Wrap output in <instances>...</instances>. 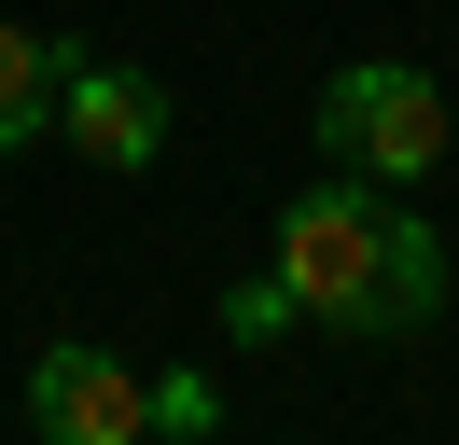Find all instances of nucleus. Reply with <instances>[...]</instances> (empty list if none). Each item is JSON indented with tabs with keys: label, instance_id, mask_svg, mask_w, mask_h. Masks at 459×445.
Here are the masks:
<instances>
[{
	"label": "nucleus",
	"instance_id": "nucleus-3",
	"mask_svg": "<svg viewBox=\"0 0 459 445\" xmlns=\"http://www.w3.org/2000/svg\"><path fill=\"white\" fill-rule=\"evenodd\" d=\"M56 139H70L84 167H112V181H140V167L168 153V83H153V70H126V56H98V42H70Z\"/></svg>",
	"mask_w": 459,
	"mask_h": 445
},
{
	"label": "nucleus",
	"instance_id": "nucleus-2",
	"mask_svg": "<svg viewBox=\"0 0 459 445\" xmlns=\"http://www.w3.org/2000/svg\"><path fill=\"white\" fill-rule=\"evenodd\" d=\"M320 153L362 167V181H431L446 167V83L418 56H348L320 83Z\"/></svg>",
	"mask_w": 459,
	"mask_h": 445
},
{
	"label": "nucleus",
	"instance_id": "nucleus-6",
	"mask_svg": "<svg viewBox=\"0 0 459 445\" xmlns=\"http://www.w3.org/2000/svg\"><path fill=\"white\" fill-rule=\"evenodd\" d=\"M223 334H237V348H279V334H307V292H292L279 265L237 278V292H223Z\"/></svg>",
	"mask_w": 459,
	"mask_h": 445
},
{
	"label": "nucleus",
	"instance_id": "nucleus-1",
	"mask_svg": "<svg viewBox=\"0 0 459 445\" xmlns=\"http://www.w3.org/2000/svg\"><path fill=\"white\" fill-rule=\"evenodd\" d=\"M264 265L307 292V334H348V348H390V334L446 320V237L403 209V181H362V167L292 195Z\"/></svg>",
	"mask_w": 459,
	"mask_h": 445
},
{
	"label": "nucleus",
	"instance_id": "nucleus-7",
	"mask_svg": "<svg viewBox=\"0 0 459 445\" xmlns=\"http://www.w3.org/2000/svg\"><path fill=\"white\" fill-rule=\"evenodd\" d=\"M153 432H223V389L209 376H153Z\"/></svg>",
	"mask_w": 459,
	"mask_h": 445
},
{
	"label": "nucleus",
	"instance_id": "nucleus-5",
	"mask_svg": "<svg viewBox=\"0 0 459 445\" xmlns=\"http://www.w3.org/2000/svg\"><path fill=\"white\" fill-rule=\"evenodd\" d=\"M56 83H70V42H56V28H0V153L56 139Z\"/></svg>",
	"mask_w": 459,
	"mask_h": 445
},
{
	"label": "nucleus",
	"instance_id": "nucleus-4",
	"mask_svg": "<svg viewBox=\"0 0 459 445\" xmlns=\"http://www.w3.org/2000/svg\"><path fill=\"white\" fill-rule=\"evenodd\" d=\"M29 432H56V445H140L153 432V376L112 362V348H42L29 362Z\"/></svg>",
	"mask_w": 459,
	"mask_h": 445
}]
</instances>
